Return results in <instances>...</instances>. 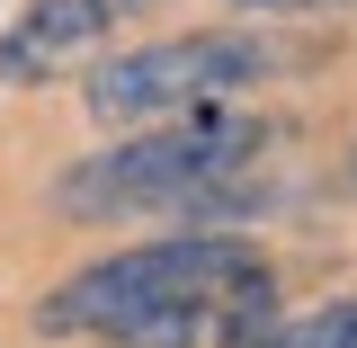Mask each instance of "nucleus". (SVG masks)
I'll list each match as a JSON object with an SVG mask.
<instances>
[{
    "instance_id": "obj_1",
    "label": "nucleus",
    "mask_w": 357,
    "mask_h": 348,
    "mask_svg": "<svg viewBox=\"0 0 357 348\" xmlns=\"http://www.w3.org/2000/svg\"><path fill=\"white\" fill-rule=\"evenodd\" d=\"M268 116L250 98L232 107H197L143 134H107V152H81L72 170H54V215L72 223H116V215H178L232 232V215H268L277 188L259 179Z\"/></svg>"
},
{
    "instance_id": "obj_2",
    "label": "nucleus",
    "mask_w": 357,
    "mask_h": 348,
    "mask_svg": "<svg viewBox=\"0 0 357 348\" xmlns=\"http://www.w3.org/2000/svg\"><path fill=\"white\" fill-rule=\"evenodd\" d=\"M259 250L241 232H215V223H178L161 241H126L107 259H81L72 277H54L36 295V340H116L152 312L178 304H215L241 277H259Z\"/></svg>"
},
{
    "instance_id": "obj_3",
    "label": "nucleus",
    "mask_w": 357,
    "mask_h": 348,
    "mask_svg": "<svg viewBox=\"0 0 357 348\" xmlns=\"http://www.w3.org/2000/svg\"><path fill=\"white\" fill-rule=\"evenodd\" d=\"M286 72V54L268 27H170V36L116 45L81 72V116L98 134H143L197 116V107H232Z\"/></svg>"
},
{
    "instance_id": "obj_4",
    "label": "nucleus",
    "mask_w": 357,
    "mask_h": 348,
    "mask_svg": "<svg viewBox=\"0 0 357 348\" xmlns=\"http://www.w3.org/2000/svg\"><path fill=\"white\" fill-rule=\"evenodd\" d=\"M152 0H27L0 27V89H45L63 72H89L116 27H134Z\"/></svg>"
},
{
    "instance_id": "obj_5",
    "label": "nucleus",
    "mask_w": 357,
    "mask_h": 348,
    "mask_svg": "<svg viewBox=\"0 0 357 348\" xmlns=\"http://www.w3.org/2000/svg\"><path fill=\"white\" fill-rule=\"evenodd\" d=\"M259 348H357V295H321V304L286 312Z\"/></svg>"
},
{
    "instance_id": "obj_6",
    "label": "nucleus",
    "mask_w": 357,
    "mask_h": 348,
    "mask_svg": "<svg viewBox=\"0 0 357 348\" xmlns=\"http://www.w3.org/2000/svg\"><path fill=\"white\" fill-rule=\"evenodd\" d=\"M241 18H321V9H349V0H223Z\"/></svg>"
},
{
    "instance_id": "obj_7",
    "label": "nucleus",
    "mask_w": 357,
    "mask_h": 348,
    "mask_svg": "<svg viewBox=\"0 0 357 348\" xmlns=\"http://www.w3.org/2000/svg\"><path fill=\"white\" fill-rule=\"evenodd\" d=\"M340 179H349V197H357V143H349V161H340Z\"/></svg>"
}]
</instances>
